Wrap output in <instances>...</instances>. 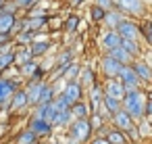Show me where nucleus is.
<instances>
[{
  "instance_id": "1",
  "label": "nucleus",
  "mask_w": 152,
  "mask_h": 144,
  "mask_svg": "<svg viewBox=\"0 0 152 144\" xmlns=\"http://www.w3.org/2000/svg\"><path fill=\"white\" fill-rule=\"evenodd\" d=\"M144 102H146V94L142 90L125 92V96L121 100V109L129 115L131 121H142L144 119Z\"/></svg>"
},
{
  "instance_id": "2",
  "label": "nucleus",
  "mask_w": 152,
  "mask_h": 144,
  "mask_svg": "<svg viewBox=\"0 0 152 144\" xmlns=\"http://www.w3.org/2000/svg\"><path fill=\"white\" fill-rule=\"evenodd\" d=\"M92 125L90 119H73L71 125L67 127V136L73 140V144H83L92 138Z\"/></svg>"
},
{
  "instance_id": "3",
  "label": "nucleus",
  "mask_w": 152,
  "mask_h": 144,
  "mask_svg": "<svg viewBox=\"0 0 152 144\" xmlns=\"http://www.w3.org/2000/svg\"><path fill=\"white\" fill-rule=\"evenodd\" d=\"M115 34H117L121 40H133V42H137V40H140V25L133 23V21L123 19V21L115 27Z\"/></svg>"
},
{
  "instance_id": "4",
  "label": "nucleus",
  "mask_w": 152,
  "mask_h": 144,
  "mask_svg": "<svg viewBox=\"0 0 152 144\" xmlns=\"http://www.w3.org/2000/svg\"><path fill=\"white\" fill-rule=\"evenodd\" d=\"M56 115H58V111L54 109V104H52V102H48V104H36L34 119H42L44 123H48V125L52 127V125H54V121H56Z\"/></svg>"
},
{
  "instance_id": "5",
  "label": "nucleus",
  "mask_w": 152,
  "mask_h": 144,
  "mask_svg": "<svg viewBox=\"0 0 152 144\" xmlns=\"http://www.w3.org/2000/svg\"><path fill=\"white\" fill-rule=\"evenodd\" d=\"M17 90H19L17 79H4V77L0 79V109L9 104V100L13 98V94Z\"/></svg>"
},
{
  "instance_id": "6",
  "label": "nucleus",
  "mask_w": 152,
  "mask_h": 144,
  "mask_svg": "<svg viewBox=\"0 0 152 144\" xmlns=\"http://www.w3.org/2000/svg\"><path fill=\"white\" fill-rule=\"evenodd\" d=\"M117 4L121 11H125L129 15H144V11H146L144 0H117Z\"/></svg>"
},
{
  "instance_id": "7",
  "label": "nucleus",
  "mask_w": 152,
  "mask_h": 144,
  "mask_svg": "<svg viewBox=\"0 0 152 144\" xmlns=\"http://www.w3.org/2000/svg\"><path fill=\"white\" fill-rule=\"evenodd\" d=\"M100 67H102V73H104L108 79H117V75H119V71H121V67H123V65H119L117 61H113V59L106 54V57H102Z\"/></svg>"
},
{
  "instance_id": "8",
  "label": "nucleus",
  "mask_w": 152,
  "mask_h": 144,
  "mask_svg": "<svg viewBox=\"0 0 152 144\" xmlns=\"http://www.w3.org/2000/svg\"><path fill=\"white\" fill-rule=\"evenodd\" d=\"M81 92H83V90H81V86L77 84V79H73V82H67V84H65V88H63V92H61V94H63L71 104H73V102L81 100Z\"/></svg>"
},
{
  "instance_id": "9",
  "label": "nucleus",
  "mask_w": 152,
  "mask_h": 144,
  "mask_svg": "<svg viewBox=\"0 0 152 144\" xmlns=\"http://www.w3.org/2000/svg\"><path fill=\"white\" fill-rule=\"evenodd\" d=\"M9 111L11 113H21V111H25L29 104H27V98H25V90H17L15 94H13V98L9 100Z\"/></svg>"
},
{
  "instance_id": "10",
  "label": "nucleus",
  "mask_w": 152,
  "mask_h": 144,
  "mask_svg": "<svg viewBox=\"0 0 152 144\" xmlns=\"http://www.w3.org/2000/svg\"><path fill=\"white\" fill-rule=\"evenodd\" d=\"M104 96H110L115 100H123L125 96V90H123V84L119 79H108L104 84Z\"/></svg>"
},
{
  "instance_id": "11",
  "label": "nucleus",
  "mask_w": 152,
  "mask_h": 144,
  "mask_svg": "<svg viewBox=\"0 0 152 144\" xmlns=\"http://www.w3.org/2000/svg\"><path fill=\"white\" fill-rule=\"evenodd\" d=\"M27 129H29L38 140H40V138H44V136H48V134L52 132V127H50L48 123H44L42 119H34V117L29 119V127H27Z\"/></svg>"
},
{
  "instance_id": "12",
  "label": "nucleus",
  "mask_w": 152,
  "mask_h": 144,
  "mask_svg": "<svg viewBox=\"0 0 152 144\" xmlns=\"http://www.w3.org/2000/svg\"><path fill=\"white\" fill-rule=\"evenodd\" d=\"M129 67L133 69V73H135V77H137L140 82H150V79H152V71H150L148 63H144V61H133Z\"/></svg>"
},
{
  "instance_id": "13",
  "label": "nucleus",
  "mask_w": 152,
  "mask_h": 144,
  "mask_svg": "<svg viewBox=\"0 0 152 144\" xmlns=\"http://www.w3.org/2000/svg\"><path fill=\"white\" fill-rule=\"evenodd\" d=\"M110 119L115 121V129H119V132H127V129H131V127H133V121L129 119V115H127L123 109H121V111H117Z\"/></svg>"
},
{
  "instance_id": "14",
  "label": "nucleus",
  "mask_w": 152,
  "mask_h": 144,
  "mask_svg": "<svg viewBox=\"0 0 152 144\" xmlns=\"http://www.w3.org/2000/svg\"><path fill=\"white\" fill-rule=\"evenodd\" d=\"M69 113L73 119H90V104L83 100H77L69 107Z\"/></svg>"
},
{
  "instance_id": "15",
  "label": "nucleus",
  "mask_w": 152,
  "mask_h": 144,
  "mask_svg": "<svg viewBox=\"0 0 152 144\" xmlns=\"http://www.w3.org/2000/svg\"><path fill=\"white\" fill-rule=\"evenodd\" d=\"M46 88V82H40V84H29L27 90H25V98H27V104H38V98L42 94V90Z\"/></svg>"
},
{
  "instance_id": "16",
  "label": "nucleus",
  "mask_w": 152,
  "mask_h": 144,
  "mask_svg": "<svg viewBox=\"0 0 152 144\" xmlns=\"http://www.w3.org/2000/svg\"><path fill=\"white\" fill-rule=\"evenodd\" d=\"M46 21H48V17H46V15H29V17L25 19V29H27V32L40 29V27H44V25H46Z\"/></svg>"
},
{
  "instance_id": "17",
  "label": "nucleus",
  "mask_w": 152,
  "mask_h": 144,
  "mask_svg": "<svg viewBox=\"0 0 152 144\" xmlns=\"http://www.w3.org/2000/svg\"><path fill=\"white\" fill-rule=\"evenodd\" d=\"M15 15L7 13V11H0V34H9L11 36V29H13V23H15Z\"/></svg>"
},
{
  "instance_id": "18",
  "label": "nucleus",
  "mask_w": 152,
  "mask_h": 144,
  "mask_svg": "<svg viewBox=\"0 0 152 144\" xmlns=\"http://www.w3.org/2000/svg\"><path fill=\"white\" fill-rule=\"evenodd\" d=\"M108 57H110L113 61H117L119 65H131V63H133V59H131V57H129V54L121 48V46H119V48L108 50Z\"/></svg>"
},
{
  "instance_id": "19",
  "label": "nucleus",
  "mask_w": 152,
  "mask_h": 144,
  "mask_svg": "<svg viewBox=\"0 0 152 144\" xmlns=\"http://www.w3.org/2000/svg\"><path fill=\"white\" fill-rule=\"evenodd\" d=\"M90 98H92V107H90V111L94 109V113L98 111V107H100V102H102V86L100 84H92L90 86Z\"/></svg>"
},
{
  "instance_id": "20",
  "label": "nucleus",
  "mask_w": 152,
  "mask_h": 144,
  "mask_svg": "<svg viewBox=\"0 0 152 144\" xmlns=\"http://www.w3.org/2000/svg\"><path fill=\"white\" fill-rule=\"evenodd\" d=\"M123 19H125V17H123V13L115 9V11H108V13L104 15V19H102V21H104V23L110 27V32H115V27H117V25H119Z\"/></svg>"
},
{
  "instance_id": "21",
  "label": "nucleus",
  "mask_w": 152,
  "mask_h": 144,
  "mask_svg": "<svg viewBox=\"0 0 152 144\" xmlns=\"http://www.w3.org/2000/svg\"><path fill=\"white\" fill-rule=\"evenodd\" d=\"M100 44H102L106 50H113V48H119V46H121V38H119L115 32H106V34L102 36V40H100Z\"/></svg>"
},
{
  "instance_id": "22",
  "label": "nucleus",
  "mask_w": 152,
  "mask_h": 144,
  "mask_svg": "<svg viewBox=\"0 0 152 144\" xmlns=\"http://www.w3.org/2000/svg\"><path fill=\"white\" fill-rule=\"evenodd\" d=\"M104 142L106 144H127V140H125V134L123 132H119V129H106V134H104Z\"/></svg>"
},
{
  "instance_id": "23",
  "label": "nucleus",
  "mask_w": 152,
  "mask_h": 144,
  "mask_svg": "<svg viewBox=\"0 0 152 144\" xmlns=\"http://www.w3.org/2000/svg\"><path fill=\"white\" fill-rule=\"evenodd\" d=\"M46 50H50V42L48 40H34L31 46H29L31 57H42V54H46Z\"/></svg>"
},
{
  "instance_id": "24",
  "label": "nucleus",
  "mask_w": 152,
  "mask_h": 144,
  "mask_svg": "<svg viewBox=\"0 0 152 144\" xmlns=\"http://www.w3.org/2000/svg\"><path fill=\"white\" fill-rule=\"evenodd\" d=\"M96 79H94V69L92 67H83V69H79V79H77V84L81 86V84H86V86H92Z\"/></svg>"
},
{
  "instance_id": "25",
  "label": "nucleus",
  "mask_w": 152,
  "mask_h": 144,
  "mask_svg": "<svg viewBox=\"0 0 152 144\" xmlns=\"http://www.w3.org/2000/svg\"><path fill=\"white\" fill-rule=\"evenodd\" d=\"M121 48L133 59L140 54V42H133V40H121Z\"/></svg>"
},
{
  "instance_id": "26",
  "label": "nucleus",
  "mask_w": 152,
  "mask_h": 144,
  "mask_svg": "<svg viewBox=\"0 0 152 144\" xmlns=\"http://www.w3.org/2000/svg\"><path fill=\"white\" fill-rule=\"evenodd\" d=\"M102 107L108 111V115L113 117L117 111H121V100H115V98H110V96H104L102 98Z\"/></svg>"
},
{
  "instance_id": "27",
  "label": "nucleus",
  "mask_w": 152,
  "mask_h": 144,
  "mask_svg": "<svg viewBox=\"0 0 152 144\" xmlns=\"http://www.w3.org/2000/svg\"><path fill=\"white\" fill-rule=\"evenodd\" d=\"M13 63H15V52H13V50L0 52V73L7 71L9 67H13Z\"/></svg>"
},
{
  "instance_id": "28",
  "label": "nucleus",
  "mask_w": 152,
  "mask_h": 144,
  "mask_svg": "<svg viewBox=\"0 0 152 144\" xmlns=\"http://www.w3.org/2000/svg\"><path fill=\"white\" fill-rule=\"evenodd\" d=\"M71 121H73L71 113H69V111H61V113L56 115V121H54V125H52V127H69V125H71Z\"/></svg>"
},
{
  "instance_id": "29",
  "label": "nucleus",
  "mask_w": 152,
  "mask_h": 144,
  "mask_svg": "<svg viewBox=\"0 0 152 144\" xmlns=\"http://www.w3.org/2000/svg\"><path fill=\"white\" fill-rule=\"evenodd\" d=\"M79 69H81V67H79L77 63H73V61H71L69 65H65V79H67V82H73V79H77V75H79Z\"/></svg>"
},
{
  "instance_id": "30",
  "label": "nucleus",
  "mask_w": 152,
  "mask_h": 144,
  "mask_svg": "<svg viewBox=\"0 0 152 144\" xmlns=\"http://www.w3.org/2000/svg\"><path fill=\"white\" fill-rule=\"evenodd\" d=\"M31 59H34V57H31L29 48H25V46H23L21 50H17V52H15V63H19V67H21V65H25V63H29Z\"/></svg>"
},
{
  "instance_id": "31",
  "label": "nucleus",
  "mask_w": 152,
  "mask_h": 144,
  "mask_svg": "<svg viewBox=\"0 0 152 144\" xmlns=\"http://www.w3.org/2000/svg\"><path fill=\"white\" fill-rule=\"evenodd\" d=\"M15 40H17V44H21V46H25V44H31L34 40H36V34L34 32H19L17 36H15Z\"/></svg>"
},
{
  "instance_id": "32",
  "label": "nucleus",
  "mask_w": 152,
  "mask_h": 144,
  "mask_svg": "<svg viewBox=\"0 0 152 144\" xmlns=\"http://www.w3.org/2000/svg\"><path fill=\"white\" fill-rule=\"evenodd\" d=\"M54 100V88H50L48 84H46V88L42 90V94H40V98H38V104H48V102H52Z\"/></svg>"
},
{
  "instance_id": "33",
  "label": "nucleus",
  "mask_w": 152,
  "mask_h": 144,
  "mask_svg": "<svg viewBox=\"0 0 152 144\" xmlns=\"http://www.w3.org/2000/svg\"><path fill=\"white\" fill-rule=\"evenodd\" d=\"M31 142H38V138L29 132V129H25V132H21L17 138H15V144H31Z\"/></svg>"
},
{
  "instance_id": "34",
  "label": "nucleus",
  "mask_w": 152,
  "mask_h": 144,
  "mask_svg": "<svg viewBox=\"0 0 152 144\" xmlns=\"http://www.w3.org/2000/svg\"><path fill=\"white\" fill-rule=\"evenodd\" d=\"M52 104H54V109L61 113V111H69V107H71V102L63 96V94H58V96H54V100H52Z\"/></svg>"
},
{
  "instance_id": "35",
  "label": "nucleus",
  "mask_w": 152,
  "mask_h": 144,
  "mask_svg": "<svg viewBox=\"0 0 152 144\" xmlns=\"http://www.w3.org/2000/svg\"><path fill=\"white\" fill-rule=\"evenodd\" d=\"M38 69H40V65H38V63H34V59H31L29 63L21 65V75H27V77H31V75H34Z\"/></svg>"
},
{
  "instance_id": "36",
  "label": "nucleus",
  "mask_w": 152,
  "mask_h": 144,
  "mask_svg": "<svg viewBox=\"0 0 152 144\" xmlns=\"http://www.w3.org/2000/svg\"><path fill=\"white\" fill-rule=\"evenodd\" d=\"M77 25H79V17L71 15V17L65 21V29H67V34H75V32H77Z\"/></svg>"
},
{
  "instance_id": "37",
  "label": "nucleus",
  "mask_w": 152,
  "mask_h": 144,
  "mask_svg": "<svg viewBox=\"0 0 152 144\" xmlns=\"http://www.w3.org/2000/svg\"><path fill=\"white\" fill-rule=\"evenodd\" d=\"M73 61V52L71 50H63L61 54H58V59H56V65L58 67H65V65H69Z\"/></svg>"
},
{
  "instance_id": "38",
  "label": "nucleus",
  "mask_w": 152,
  "mask_h": 144,
  "mask_svg": "<svg viewBox=\"0 0 152 144\" xmlns=\"http://www.w3.org/2000/svg\"><path fill=\"white\" fill-rule=\"evenodd\" d=\"M9 2H13L17 9H31V7H36L40 0H9Z\"/></svg>"
},
{
  "instance_id": "39",
  "label": "nucleus",
  "mask_w": 152,
  "mask_h": 144,
  "mask_svg": "<svg viewBox=\"0 0 152 144\" xmlns=\"http://www.w3.org/2000/svg\"><path fill=\"white\" fill-rule=\"evenodd\" d=\"M104 15H106V13H104L102 9H98L96 4H94V7L90 9V17H92L94 21H102V19H104Z\"/></svg>"
},
{
  "instance_id": "40",
  "label": "nucleus",
  "mask_w": 152,
  "mask_h": 144,
  "mask_svg": "<svg viewBox=\"0 0 152 144\" xmlns=\"http://www.w3.org/2000/svg\"><path fill=\"white\" fill-rule=\"evenodd\" d=\"M96 7H98V9H102L104 13H108V11H115V4L110 2V0H96Z\"/></svg>"
},
{
  "instance_id": "41",
  "label": "nucleus",
  "mask_w": 152,
  "mask_h": 144,
  "mask_svg": "<svg viewBox=\"0 0 152 144\" xmlns=\"http://www.w3.org/2000/svg\"><path fill=\"white\" fill-rule=\"evenodd\" d=\"M148 132H150V125H148V119H142V121H140V127H137V134H142V136H150Z\"/></svg>"
},
{
  "instance_id": "42",
  "label": "nucleus",
  "mask_w": 152,
  "mask_h": 144,
  "mask_svg": "<svg viewBox=\"0 0 152 144\" xmlns=\"http://www.w3.org/2000/svg\"><path fill=\"white\" fill-rule=\"evenodd\" d=\"M81 4V0H71V7H79Z\"/></svg>"
},
{
  "instance_id": "43",
  "label": "nucleus",
  "mask_w": 152,
  "mask_h": 144,
  "mask_svg": "<svg viewBox=\"0 0 152 144\" xmlns=\"http://www.w3.org/2000/svg\"><path fill=\"white\" fill-rule=\"evenodd\" d=\"M92 144H106V142H104V140H102V138H98V140H94V142H92Z\"/></svg>"
},
{
  "instance_id": "44",
  "label": "nucleus",
  "mask_w": 152,
  "mask_h": 144,
  "mask_svg": "<svg viewBox=\"0 0 152 144\" xmlns=\"http://www.w3.org/2000/svg\"><path fill=\"white\" fill-rule=\"evenodd\" d=\"M4 2H7V0H0V11H2V7H4Z\"/></svg>"
},
{
  "instance_id": "45",
  "label": "nucleus",
  "mask_w": 152,
  "mask_h": 144,
  "mask_svg": "<svg viewBox=\"0 0 152 144\" xmlns=\"http://www.w3.org/2000/svg\"><path fill=\"white\" fill-rule=\"evenodd\" d=\"M31 144H40V140H38V142H31Z\"/></svg>"
},
{
  "instance_id": "46",
  "label": "nucleus",
  "mask_w": 152,
  "mask_h": 144,
  "mask_svg": "<svg viewBox=\"0 0 152 144\" xmlns=\"http://www.w3.org/2000/svg\"><path fill=\"white\" fill-rule=\"evenodd\" d=\"M50 144H58V142H50Z\"/></svg>"
}]
</instances>
